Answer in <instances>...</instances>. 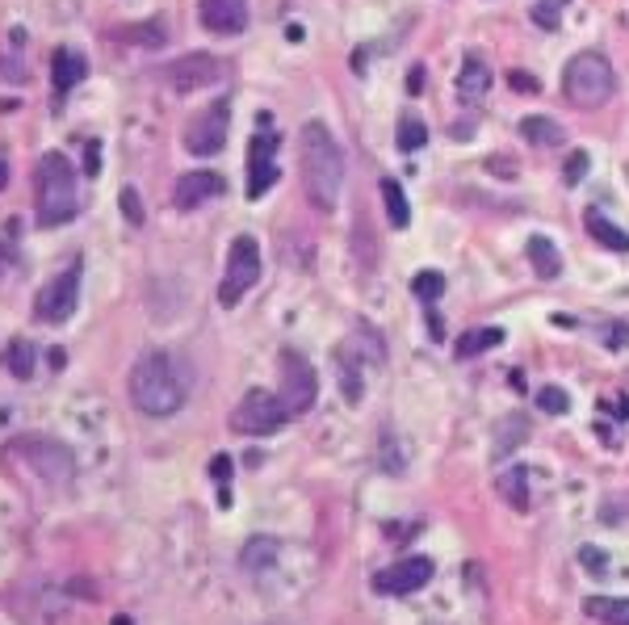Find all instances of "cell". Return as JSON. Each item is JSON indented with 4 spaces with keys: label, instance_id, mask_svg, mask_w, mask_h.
<instances>
[{
    "label": "cell",
    "instance_id": "obj_1",
    "mask_svg": "<svg viewBox=\"0 0 629 625\" xmlns=\"http://www.w3.org/2000/svg\"><path fill=\"white\" fill-rule=\"evenodd\" d=\"M126 391H130V403L151 420L177 416L189 399V365L168 349H147L130 365Z\"/></svg>",
    "mask_w": 629,
    "mask_h": 625
},
{
    "label": "cell",
    "instance_id": "obj_2",
    "mask_svg": "<svg viewBox=\"0 0 629 625\" xmlns=\"http://www.w3.org/2000/svg\"><path fill=\"white\" fill-rule=\"evenodd\" d=\"M298 177L302 193L319 214H332L344 189V156L323 122H307L298 131Z\"/></svg>",
    "mask_w": 629,
    "mask_h": 625
},
{
    "label": "cell",
    "instance_id": "obj_3",
    "mask_svg": "<svg viewBox=\"0 0 629 625\" xmlns=\"http://www.w3.org/2000/svg\"><path fill=\"white\" fill-rule=\"evenodd\" d=\"M76 168L63 152H47L34 168V214L38 227H63L76 219Z\"/></svg>",
    "mask_w": 629,
    "mask_h": 625
},
{
    "label": "cell",
    "instance_id": "obj_4",
    "mask_svg": "<svg viewBox=\"0 0 629 625\" xmlns=\"http://www.w3.org/2000/svg\"><path fill=\"white\" fill-rule=\"evenodd\" d=\"M562 93H567V101L579 105V110H600V105H609L617 93V72H613L609 55H600V51L571 55V63L562 68Z\"/></svg>",
    "mask_w": 629,
    "mask_h": 625
},
{
    "label": "cell",
    "instance_id": "obj_5",
    "mask_svg": "<svg viewBox=\"0 0 629 625\" xmlns=\"http://www.w3.org/2000/svg\"><path fill=\"white\" fill-rule=\"evenodd\" d=\"M265 273V261H260V244L252 235H235L231 240V252H227V269H223V286H219V303L223 307H235L240 298L260 282Z\"/></svg>",
    "mask_w": 629,
    "mask_h": 625
},
{
    "label": "cell",
    "instance_id": "obj_6",
    "mask_svg": "<svg viewBox=\"0 0 629 625\" xmlns=\"http://www.w3.org/2000/svg\"><path fill=\"white\" fill-rule=\"evenodd\" d=\"M286 420H290V407L273 391H248L240 407L231 412V428L240 437H269L277 428H286Z\"/></svg>",
    "mask_w": 629,
    "mask_h": 625
},
{
    "label": "cell",
    "instance_id": "obj_7",
    "mask_svg": "<svg viewBox=\"0 0 629 625\" xmlns=\"http://www.w3.org/2000/svg\"><path fill=\"white\" fill-rule=\"evenodd\" d=\"M277 378H281V403L290 407V416H302L315 407V395H319V378L311 370V361L294 353V349H281L277 357Z\"/></svg>",
    "mask_w": 629,
    "mask_h": 625
},
{
    "label": "cell",
    "instance_id": "obj_8",
    "mask_svg": "<svg viewBox=\"0 0 629 625\" xmlns=\"http://www.w3.org/2000/svg\"><path fill=\"white\" fill-rule=\"evenodd\" d=\"M227 131H231V101L219 97L210 101L206 110H198L185 126V152L193 156H219L227 147Z\"/></svg>",
    "mask_w": 629,
    "mask_h": 625
},
{
    "label": "cell",
    "instance_id": "obj_9",
    "mask_svg": "<svg viewBox=\"0 0 629 625\" xmlns=\"http://www.w3.org/2000/svg\"><path fill=\"white\" fill-rule=\"evenodd\" d=\"M76 303H80V265H68V269L55 273L51 282L38 290L34 315L42 323H63V319L76 315Z\"/></svg>",
    "mask_w": 629,
    "mask_h": 625
},
{
    "label": "cell",
    "instance_id": "obj_10",
    "mask_svg": "<svg viewBox=\"0 0 629 625\" xmlns=\"http://www.w3.org/2000/svg\"><path fill=\"white\" fill-rule=\"evenodd\" d=\"M13 449L26 458L47 483H72L76 474V462L68 454V445L59 441H47V437H26V441H13Z\"/></svg>",
    "mask_w": 629,
    "mask_h": 625
},
{
    "label": "cell",
    "instance_id": "obj_11",
    "mask_svg": "<svg viewBox=\"0 0 629 625\" xmlns=\"http://www.w3.org/2000/svg\"><path fill=\"white\" fill-rule=\"evenodd\" d=\"M164 80H168V89H177V93H193V89H206V84L214 80H223V63L198 51V55H181V59H172L168 68H164Z\"/></svg>",
    "mask_w": 629,
    "mask_h": 625
},
{
    "label": "cell",
    "instance_id": "obj_12",
    "mask_svg": "<svg viewBox=\"0 0 629 625\" xmlns=\"http://www.w3.org/2000/svg\"><path fill=\"white\" fill-rule=\"evenodd\" d=\"M432 558H403V563H395V567H386V571H378L374 575V592L378 596H411V592H420L428 579H432Z\"/></svg>",
    "mask_w": 629,
    "mask_h": 625
},
{
    "label": "cell",
    "instance_id": "obj_13",
    "mask_svg": "<svg viewBox=\"0 0 629 625\" xmlns=\"http://www.w3.org/2000/svg\"><path fill=\"white\" fill-rule=\"evenodd\" d=\"M277 135H256L252 139V152H248V198H265L277 181Z\"/></svg>",
    "mask_w": 629,
    "mask_h": 625
},
{
    "label": "cell",
    "instance_id": "obj_14",
    "mask_svg": "<svg viewBox=\"0 0 629 625\" xmlns=\"http://www.w3.org/2000/svg\"><path fill=\"white\" fill-rule=\"evenodd\" d=\"M198 9H202V26L219 38L248 30V0H198Z\"/></svg>",
    "mask_w": 629,
    "mask_h": 625
},
{
    "label": "cell",
    "instance_id": "obj_15",
    "mask_svg": "<svg viewBox=\"0 0 629 625\" xmlns=\"http://www.w3.org/2000/svg\"><path fill=\"white\" fill-rule=\"evenodd\" d=\"M219 193H223L219 172H185V177L177 181V189H172V202H177L181 210H193V206H202L210 198H219Z\"/></svg>",
    "mask_w": 629,
    "mask_h": 625
},
{
    "label": "cell",
    "instance_id": "obj_16",
    "mask_svg": "<svg viewBox=\"0 0 629 625\" xmlns=\"http://www.w3.org/2000/svg\"><path fill=\"white\" fill-rule=\"evenodd\" d=\"M487 89H491V68L479 55H466L462 68H458V97L466 105H479L487 97Z\"/></svg>",
    "mask_w": 629,
    "mask_h": 625
},
{
    "label": "cell",
    "instance_id": "obj_17",
    "mask_svg": "<svg viewBox=\"0 0 629 625\" xmlns=\"http://www.w3.org/2000/svg\"><path fill=\"white\" fill-rule=\"evenodd\" d=\"M51 76H55V93H72L76 84L89 76V59H84L80 51H72V47H63L51 59Z\"/></svg>",
    "mask_w": 629,
    "mask_h": 625
},
{
    "label": "cell",
    "instance_id": "obj_18",
    "mask_svg": "<svg viewBox=\"0 0 629 625\" xmlns=\"http://www.w3.org/2000/svg\"><path fill=\"white\" fill-rule=\"evenodd\" d=\"M583 227H588V235L600 244V248H609V252H629V231H621L609 214H600L596 206L583 214Z\"/></svg>",
    "mask_w": 629,
    "mask_h": 625
},
{
    "label": "cell",
    "instance_id": "obj_19",
    "mask_svg": "<svg viewBox=\"0 0 629 625\" xmlns=\"http://www.w3.org/2000/svg\"><path fill=\"white\" fill-rule=\"evenodd\" d=\"M525 248H529V265L537 269L541 282H554V277L562 273V252L546 240V235H533V240H529Z\"/></svg>",
    "mask_w": 629,
    "mask_h": 625
},
{
    "label": "cell",
    "instance_id": "obj_20",
    "mask_svg": "<svg viewBox=\"0 0 629 625\" xmlns=\"http://www.w3.org/2000/svg\"><path fill=\"white\" fill-rule=\"evenodd\" d=\"M520 139H525L529 147H562L567 143V131L554 122V118H525L520 122Z\"/></svg>",
    "mask_w": 629,
    "mask_h": 625
},
{
    "label": "cell",
    "instance_id": "obj_21",
    "mask_svg": "<svg viewBox=\"0 0 629 625\" xmlns=\"http://www.w3.org/2000/svg\"><path fill=\"white\" fill-rule=\"evenodd\" d=\"M583 613L604 621V625H629V600L617 596H588L583 600Z\"/></svg>",
    "mask_w": 629,
    "mask_h": 625
},
{
    "label": "cell",
    "instance_id": "obj_22",
    "mask_svg": "<svg viewBox=\"0 0 629 625\" xmlns=\"http://www.w3.org/2000/svg\"><path fill=\"white\" fill-rule=\"evenodd\" d=\"M382 202H386V219L395 231H403L411 223V206H407V193L395 177H382Z\"/></svg>",
    "mask_w": 629,
    "mask_h": 625
},
{
    "label": "cell",
    "instance_id": "obj_23",
    "mask_svg": "<svg viewBox=\"0 0 629 625\" xmlns=\"http://www.w3.org/2000/svg\"><path fill=\"white\" fill-rule=\"evenodd\" d=\"M495 344H504V328H474V332H462L458 340V357H479Z\"/></svg>",
    "mask_w": 629,
    "mask_h": 625
},
{
    "label": "cell",
    "instance_id": "obj_24",
    "mask_svg": "<svg viewBox=\"0 0 629 625\" xmlns=\"http://www.w3.org/2000/svg\"><path fill=\"white\" fill-rule=\"evenodd\" d=\"M118 38L139 42V47H164V42H168V26H164V21H143V26L118 30Z\"/></svg>",
    "mask_w": 629,
    "mask_h": 625
},
{
    "label": "cell",
    "instance_id": "obj_25",
    "mask_svg": "<svg viewBox=\"0 0 629 625\" xmlns=\"http://www.w3.org/2000/svg\"><path fill=\"white\" fill-rule=\"evenodd\" d=\"M399 147H403V152H420V147H428V126L416 114L399 118Z\"/></svg>",
    "mask_w": 629,
    "mask_h": 625
},
{
    "label": "cell",
    "instance_id": "obj_26",
    "mask_svg": "<svg viewBox=\"0 0 629 625\" xmlns=\"http://www.w3.org/2000/svg\"><path fill=\"white\" fill-rule=\"evenodd\" d=\"M9 370H13V378H30L34 374V344L30 340H13L9 344Z\"/></svg>",
    "mask_w": 629,
    "mask_h": 625
},
{
    "label": "cell",
    "instance_id": "obj_27",
    "mask_svg": "<svg viewBox=\"0 0 629 625\" xmlns=\"http://www.w3.org/2000/svg\"><path fill=\"white\" fill-rule=\"evenodd\" d=\"M411 290H416V298H424V303H432V298L445 294V277L437 269H424V273L411 277Z\"/></svg>",
    "mask_w": 629,
    "mask_h": 625
},
{
    "label": "cell",
    "instance_id": "obj_28",
    "mask_svg": "<svg viewBox=\"0 0 629 625\" xmlns=\"http://www.w3.org/2000/svg\"><path fill=\"white\" fill-rule=\"evenodd\" d=\"M567 5H571V0H541V5L533 9V21L541 30H554L562 21V13H567Z\"/></svg>",
    "mask_w": 629,
    "mask_h": 625
},
{
    "label": "cell",
    "instance_id": "obj_29",
    "mask_svg": "<svg viewBox=\"0 0 629 625\" xmlns=\"http://www.w3.org/2000/svg\"><path fill=\"white\" fill-rule=\"evenodd\" d=\"M537 407H541V412H550V416H562L571 407V399L562 395L558 386H541V391H537Z\"/></svg>",
    "mask_w": 629,
    "mask_h": 625
},
{
    "label": "cell",
    "instance_id": "obj_30",
    "mask_svg": "<svg viewBox=\"0 0 629 625\" xmlns=\"http://www.w3.org/2000/svg\"><path fill=\"white\" fill-rule=\"evenodd\" d=\"M273 554H277V542H248V550H244V567L248 571H256V563H273Z\"/></svg>",
    "mask_w": 629,
    "mask_h": 625
},
{
    "label": "cell",
    "instance_id": "obj_31",
    "mask_svg": "<svg viewBox=\"0 0 629 625\" xmlns=\"http://www.w3.org/2000/svg\"><path fill=\"white\" fill-rule=\"evenodd\" d=\"M118 206H122V214H126V223L130 227H143V202H139V193L135 189H122V198H118Z\"/></svg>",
    "mask_w": 629,
    "mask_h": 625
},
{
    "label": "cell",
    "instance_id": "obj_32",
    "mask_svg": "<svg viewBox=\"0 0 629 625\" xmlns=\"http://www.w3.org/2000/svg\"><path fill=\"white\" fill-rule=\"evenodd\" d=\"M583 172H588V156L575 152V156L567 160V172H562V181H567V185H579V181H583Z\"/></svg>",
    "mask_w": 629,
    "mask_h": 625
},
{
    "label": "cell",
    "instance_id": "obj_33",
    "mask_svg": "<svg viewBox=\"0 0 629 625\" xmlns=\"http://www.w3.org/2000/svg\"><path fill=\"white\" fill-rule=\"evenodd\" d=\"M508 84H512L516 93H537V80H533L529 72H512V76H508Z\"/></svg>",
    "mask_w": 629,
    "mask_h": 625
},
{
    "label": "cell",
    "instance_id": "obj_34",
    "mask_svg": "<svg viewBox=\"0 0 629 625\" xmlns=\"http://www.w3.org/2000/svg\"><path fill=\"white\" fill-rule=\"evenodd\" d=\"M210 474H214L219 483H227V479H231V462H227V458H214V462H210Z\"/></svg>",
    "mask_w": 629,
    "mask_h": 625
},
{
    "label": "cell",
    "instance_id": "obj_35",
    "mask_svg": "<svg viewBox=\"0 0 629 625\" xmlns=\"http://www.w3.org/2000/svg\"><path fill=\"white\" fill-rule=\"evenodd\" d=\"M583 567H604V554L592 550V546H583Z\"/></svg>",
    "mask_w": 629,
    "mask_h": 625
},
{
    "label": "cell",
    "instance_id": "obj_36",
    "mask_svg": "<svg viewBox=\"0 0 629 625\" xmlns=\"http://www.w3.org/2000/svg\"><path fill=\"white\" fill-rule=\"evenodd\" d=\"M407 89H411V93H420V89H424V68H411V76H407Z\"/></svg>",
    "mask_w": 629,
    "mask_h": 625
},
{
    "label": "cell",
    "instance_id": "obj_37",
    "mask_svg": "<svg viewBox=\"0 0 629 625\" xmlns=\"http://www.w3.org/2000/svg\"><path fill=\"white\" fill-rule=\"evenodd\" d=\"M84 168L97 172L101 168V152H97V143H89V156H84Z\"/></svg>",
    "mask_w": 629,
    "mask_h": 625
},
{
    "label": "cell",
    "instance_id": "obj_38",
    "mask_svg": "<svg viewBox=\"0 0 629 625\" xmlns=\"http://www.w3.org/2000/svg\"><path fill=\"white\" fill-rule=\"evenodd\" d=\"M5 269H9V248L0 244V273H5Z\"/></svg>",
    "mask_w": 629,
    "mask_h": 625
},
{
    "label": "cell",
    "instance_id": "obj_39",
    "mask_svg": "<svg viewBox=\"0 0 629 625\" xmlns=\"http://www.w3.org/2000/svg\"><path fill=\"white\" fill-rule=\"evenodd\" d=\"M5 177H9V168H5V160H0V189H5Z\"/></svg>",
    "mask_w": 629,
    "mask_h": 625
}]
</instances>
